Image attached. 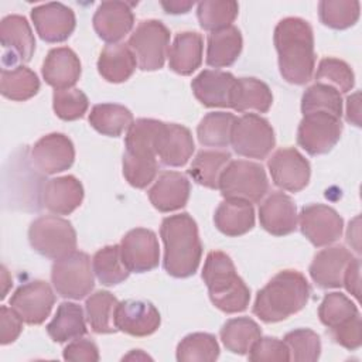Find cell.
I'll list each match as a JSON object with an SVG mask.
<instances>
[{
	"label": "cell",
	"mask_w": 362,
	"mask_h": 362,
	"mask_svg": "<svg viewBox=\"0 0 362 362\" xmlns=\"http://www.w3.org/2000/svg\"><path fill=\"white\" fill-rule=\"evenodd\" d=\"M117 304V298L112 293L105 290H99L86 298V320L93 332L112 334L117 331L115 324Z\"/></svg>",
	"instance_id": "36"
},
{
	"label": "cell",
	"mask_w": 362,
	"mask_h": 362,
	"mask_svg": "<svg viewBox=\"0 0 362 362\" xmlns=\"http://www.w3.org/2000/svg\"><path fill=\"white\" fill-rule=\"evenodd\" d=\"M236 78L230 72L204 69L191 82L195 98L206 107H230L229 99Z\"/></svg>",
	"instance_id": "24"
},
{
	"label": "cell",
	"mask_w": 362,
	"mask_h": 362,
	"mask_svg": "<svg viewBox=\"0 0 362 362\" xmlns=\"http://www.w3.org/2000/svg\"><path fill=\"white\" fill-rule=\"evenodd\" d=\"M64 359L74 362H96L99 361V351L93 341L86 338H76L65 346Z\"/></svg>",
	"instance_id": "51"
},
{
	"label": "cell",
	"mask_w": 362,
	"mask_h": 362,
	"mask_svg": "<svg viewBox=\"0 0 362 362\" xmlns=\"http://www.w3.org/2000/svg\"><path fill=\"white\" fill-rule=\"evenodd\" d=\"M361 233H359V216H356L352 222H349V228L346 232V240L348 243L359 253L361 252V245H359Z\"/></svg>",
	"instance_id": "56"
},
{
	"label": "cell",
	"mask_w": 362,
	"mask_h": 362,
	"mask_svg": "<svg viewBox=\"0 0 362 362\" xmlns=\"http://www.w3.org/2000/svg\"><path fill=\"white\" fill-rule=\"evenodd\" d=\"M317 82L334 86L339 93H346L354 88L355 76L351 66L338 58H322L318 64Z\"/></svg>",
	"instance_id": "47"
},
{
	"label": "cell",
	"mask_w": 362,
	"mask_h": 362,
	"mask_svg": "<svg viewBox=\"0 0 362 362\" xmlns=\"http://www.w3.org/2000/svg\"><path fill=\"white\" fill-rule=\"evenodd\" d=\"M274 45L279 55V69L288 83L304 85L314 72V34L308 21L286 17L274 28Z\"/></svg>",
	"instance_id": "1"
},
{
	"label": "cell",
	"mask_w": 362,
	"mask_h": 362,
	"mask_svg": "<svg viewBox=\"0 0 362 362\" xmlns=\"http://www.w3.org/2000/svg\"><path fill=\"white\" fill-rule=\"evenodd\" d=\"M92 269L98 280L105 286H116L124 281L130 274V270L122 259L119 245L99 249L92 259Z\"/></svg>",
	"instance_id": "39"
},
{
	"label": "cell",
	"mask_w": 362,
	"mask_h": 362,
	"mask_svg": "<svg viewBox=\"0 0 362 362\" xmlns=\"http://www.w3.org/2000/svg\"><path fill=\"white\" fill-rule=\"evenodd\" d=\"M346 120L355 126H361V93L355 92L346 99Z\"/></svg>",
	"instance_id": "54"
},
{
	"label": "cell",
	"mask_w": 362,
	"mask_h": 362,
	"mask_svg": "<svg viewBox=\"0 0 362 362\" xmlns=\"http://www.w3.org/2000/svg\"><path fill=\"white\" fill-rule=\"evenodd\" d=\"M341 117L327 112L304 115L297 130V143L311 156L325 154L339 141Z\"/></svg>",
	"instance_id": "11"
},
{
	"label": "cell",
	"mask_w": 362,
	"mask_h": 362,
	"mask_svg": "<svg viewBox=\"0 0 362 362\" xmlns=\"http://www.w3.org/2000/svg\"><path fill=\"white\" fill-rule=\"evenodd\" d=\"M158 310L144 300H124L117 304L115 314L116 328L132 337H147L160 327Z\"/></svg>",
	"instance_id": "20"
},
{
	"label": "cell",
	"mask_w": 362,
	"mask_h": 362,
	"mask_svg": "<svg viewBox=\"0 0 362 362\" xmlns=\"http://www.w3.org/2000/svg\"><path fill=\"white\" fill-rule=\"evenodd\" d=\"M342 286L355 298H359V294H361V260L358 257H352V260L348 263V266L344 272Z\"/></svg>",
	"instance_id": "53"
},
{
	"label": "cell",
	"mask_w": 362,
	"mask_h": 362,
	"mask_svg": "<svg viewBox=\"0 0 362 362\" xmlns=\"http://www.w3.org/2000/svg\"><path fill=\"white\" fill-rule=\"evenodd\" d=\"M0 41L4 49L11 52V61L28 62L35 49V38L25 17L6 16L0 23Z\"/></svg>",
	"instance_id": "27"
},
{
	"label": "cell",
	"mask_w": 362,
	"mask_h": 362,
	"mask_svg": "<svg viewBox=\"0 0 362 362\" xmlns=\"http://www.w3.org/2000/svg\"><path fill=\"white\" fill-rule=\"evenodd\" d=\"M272 103V90L263 81L256 78H236L229 99V106L233 110H255L259 113H266Z\"/></svg>",
	"instance_id": "30"
},
{
	"label": "cell",
	"mask_w": 362,
	"mask_h": 362,
	"mask_svg": "<svg viewBox=\"0 0 362 362\" xmlns=\"http://www.w3.org/2000/svg\"><path fill=\"white\" fill-rule=\"evenodd\" d=\"M359 7V1L355 0H322L318 4V16L324 25L345 30L358 21Z\"/></svg>",
	"instance_id": "44"
},
{
	"label": "cell",
	"mask_w": 362,
	"mask_h": 362,
	"mask_svg": "<svg viewBox=\"0 0 362 362\" xmlns=\"http://www.w3.org/2000/svg\"><path fill=\"white\" fill-rule=\"evenodd\" d=\"M310 293V284L300 272L283 270L257 291L252 311L263 322H279L301 311Z\"/></svg>",
	"instance_id": "3"
},
{
	"label": "cell",
	"mask_w": 362,
	"mask_h": 362,
	"mask_svg": "<svg viewBox=\"0 0 362 362\" xmlns=\"http://www.w3.org/2000/svg\"><path fill=\"white\" fill-rule=\"evenodd\" d=\"M358 314L356 305L345 294L337 291L325 294L318 307V317L329 329L346 322Z\"/></svg>",
	"instance_id": "45"
},
{
	"label": "cell",
	"mask_w": 362,
	"mask_h": 362,
	"mask_svg": "<svg viewBox=\"0 0 362 362\" xmlns=\"http://www.w3.org/2000/svg\"><path fill=\"white\" fill-rule=\"evenodd\" d=\"M55 296L51 286L44 280H33L20 286L10 298V308L20 320L30 325H38L49 315Z\"/></svg>",
	"instance_id": "12"
},
{
	"label": "cell",
	"mask_w": 362,
	"mask_h": 362,
	"mask_svg": "<svg viewBox=\"0 0 362 362\" xmlns=\"http://www.w3.org/2000/svg\"><path fill=\"white\" fill-rule=\"evenodd\" d=\"M0 90L7 99L24 102L37 95L40 90V79L35 72L27 66H16L13 69L3 68Z\"/></svg>",
	"instance_id": "38"
},
{
	"label": "cell",
	"mask_w": 362,
	"mask_h": 362,
	"mask_svg": "<svg viewBox=\"0 0 362 362\" xmlns=\"http://www.w3.org/2000/svg\"><path fill=\"white\" fill-rule=\"evenodd\" d=\"M132 6L133 3L117 0L100 3L92 20L99 38L107 44H116L129 34L134 24Z\"/></svg>",
	"instance_id": "19"
},
{
	"label": "cell",
	"mask_w": 362,
	"mask_h": 362,
	"mask_svg": "<svg viewBox=\"0 0 362 362\" xmlns=\"http://www.w3.org/2000/svg\"><path fill=\"white\" fill-rule=\"evenodd\" d=\"M303 235L317 247L338 240L342 235L344 221L339 214L324 204H310L298 215Z\"/></svg>",
	"instance_id": "13"
},
{
	"label": "cell",
	"mask_w": 362,
	"mask_h": 362,
	"mask_svg": "<svg viewBox=\"0 0 362 362\" xmlns=\"http://www.w3.org/2000/svg\"><path fill=\"white\" fill-rule=\"evenodd\" d=\"M215 226L226 236H240L255 226V209L243 199L225 198L215 211Z\"/></svg>",
	"instance_id": "29"
},
{
	"label": "cell",
	"mask_w": 362,
	"mask_h": 362,
	"mask_svg": "<svg viewBox=\"0 0 362 362\" xmlns=\"http://www.w3.org/2000/svg\"><path fill=\"white\" fill-rule=\"evenodd\" d=\"M90 126L109 137H119L133 124L132 112L117 103L95 105L89 113Z\"/></svg>",
	"instance_id": "34"
},
{
	"label": "cell",
	"mask_w": 362,
	"mask_h": 362,
	"mask_svg": "<svg viewBox=\"0 0 362 362\" xmlns=\"http://www.w3.org/2000/svg\"><path fill=\"white\" fill-rule=\"evenodd\" d=\"M89 102L81 89H55L52 95V107L62 120L81 119L88 110Z\"/></svg>",
	"instance_id": "48"
},
{
	"label": "cell",
	"mask_w": 362,
	"mask_h": 362,
	"mask_svg": "<svg viewBox=\"0 0 362 362\" xmlns=\"http://www.w3.org/2000/svg\"><path fill=\"white\" fill-rule=\"evenodd\" d=\"M262 337L260 327L249 317H238L226 321L221 328V341L228 351L246 355Z\"/></svg>",
	"instance_id": "35"
},
{
	"label": "cell",
	"mask_w": 362,
	"mask_h": 362,
	"mask_svg": "<svg viewBox=\"0 0 362 362\" xmlns=\"http://www.w3.org/2000/svg\"><path fill=\"white\" fill-rule=\"evenodd\" d=\"M242 34L235 25L212 31L208 35L206 64L212 68L232 65L242 51Z\"/></svg>",
	"instance_id": "32"
},
{
	"label": "cell",
	"mask_w": 362,
	"mask_h": 362,
	"mask_svg": "<svg viewBox=\"0 0 362 362\" xmlns=\"http://www.w3.org/2000/svg\"><path fill=\"white\" fill-rule=\"evenodd\" d=\"M156 154L164 165L182 167L194 153V139L191 132L177 123H161L154 141Z\"/></svg>",
	"instance_id": "18"
},
{
	"label": "cell",
	"mask_w": 362,
	"mask_h": 362,
	"mask_svg": "<svg viewBox=\"0 0 362 362\" xmlns=\"http://www.w3.org/2000/svg\"><path fill=\"white\" fill-rule=\"evenodd\" d=\"M31 18L37 34L47 42H62L75 30V14L62 3H45L31 10Z\"/></svg>",
	"instance_id": "17"
},
{
	"label": "cell",
	"mask_w": 362,
	"mask_h": 362,
	"mask_svg": "<svg viewBox=\"0 0 362 362\" xmlns=\"http://www.w3.org/2000/svg\"><path fill=\"white\" fill-rule=\"evenodd\" d=\"M331 334L335 342L339 344L341 346L349 351L358 349L362 344V324H361L359 314L348 320L346 322L335 328H331Z\"/></svg>",
	"instance_id": "50"
},
{
	"label": "cell",
	"mask_w": 362,
	"mask_h": 362,
	"mask_svg": "<svg viewBox=\"0 0 362 362\" xmlns=\"http://www.w3.org/2000/svg\"><path fill=\"white\" fill-rule=\"evenodd\" d=\"M42 205L57 215H69L83 199V187L74 175L48 180L41 191Z\"/></svg>",
	"instance_id": "25"
},
{
	"label": "cell",
	"mask_w": 362,
	"mask_h": 362,
	"mask_svg": "<svg viewBox=\"0 0 362 362\" xmlns=\"http://www.w3.org/2000/svg\"><path fill=\"white\" fill-rule=\"evenodd\" d=\"M189 181L177 171H164L148 189V199L160 212H171L185 206L189 198Z\"/></svg>",
	"instance_id": "23"
},
{
	"label": "cell",
	"mask_w": 362,
	"mask_h": 362,
	"mask_svg": "<svg viewBox=\"0 0 362 362\" xmlns=\"http://www.w3.org/2000/svg\"><path fill=\"white\" fill-rule=\"evenodd\" d=\"M239 6L232 0H204L198 3L197 16L199 25L206 31H216L232 25L238 17Z\"/></svg>",
	"instance_id": "41"
},
{
	"label": "cell",
	"mask_w": 362,
	"mask_h": 362,
	"mask_svg": "<svg viewBox=\"0 0 362 362\" xmlns=\"http://www.w3.org/2000/svg\"><path fill=\"white\" fill-rule=\"evenodd\" d=\"M218 341L206 332L189 334L177 346V361L180 362H211L218 359Z\"/></svg>",
	"instance_id": "43"
},
{
	"label": "cell",
	"mask_w": 362,
	"mask_h": 362,
	"mask_svg": "<svg viewBox=\"0 0 362 362\" xmlns=\"http://www.w3.org/2000/svg\"><path fill=\"white\" fill-rule=\"evenodd\" d=\"M47 332L55 342H66L86 334L85 315L81 305L75 303H61L52 321L47 325Z\"/></svg>",
	"instance_id": "33"
},
{
	"label": "cell",
	"mask_w": 362,
	"mask_h": 362,
	"mask_svg": "<svg viewBox=\"0 0 362 362\" xmlns=\"http://www.w3.org/2000/svg\"><path fill=\"white\" fill-rule=\"evenodd\" d=\"M194 6L192 1H182V0H170V1H161V7L168 14H180V13H188V10Z\"/></svg>",
	"instance_id": "55"
},
{
	"label": "cell",
	"mask_w": 362,
	"mask_h": 362,
	"mask_svg": "<svg viewBox=\"0 0 362 362\" xmlns=\"http://www.w3.org/2000/svg\"><path fill=\"white\" fill-rule=\"evenodd\" d=\"M274 185L284 191L298 192L308 185L311 168L308 160L296 148L277 150L267 163Z\"/></svg>",
	"instance_id": "14"
},
{
	"label": "cell",
	"mask_w": 362,
	"mask_h": 362,
	"mask_svg": "<svg viewBox=\"0 0 362 362\" xmlns=\"http://www.w3.org/2000/svg\"><path fill=\"white\" fill-rule=\"evenodd\" d=\"M147 361L151 359L148 355H146L143 351L140 349H133L130 354H127L126 356H123V361Z\"/></svg>",
	"instance_id": "57"
},
{
	"label": "cell",
	"mask_w": 362,
	"mask_h": 362,
	"mask_svg": "<svg viewBox=\"0 0 362 362\" xmlns=\"http://www.w3.org/2000/svg\"><path fill=\"white\" fill-rule=\"evenodd\" d=\"M28 240L37 253L52 260H59L76 249V232L72 223L57 215L40 216L31 222Z\"/></svg>",
	"instance_id": "6"
},
{
	"label": "cell",
	"mask_w": 362,
	"mask_h": 362,
	"mask_svg": "<svg viewBox=\"0 0 362 362\" xmlns=\"http://www.w3.org/2000/svg\"><path fill=\"white\" fill-rule=\"evenodd\" d=\"M236 117L228 112H211L198 124L197 136L202 146L226 147L230 144V134Z\"/></svg>",
	"instance_id": "40"
},
{
	"label": "cell",
	"mask_w": 362,
	"mask_h": 362,
	"mask_svg": "<svg viewBox=\"0 0 362 362\" xmlns=\"http://www.w3.org/2000/svg\"><path fill=\"white\" fill-rule=\"evenodd\" d=\"M160 235L164 243L163 266L165 272L178 279L192 276L202 256V243L192 216L182 212L164 218Z\"/></svg>",
	"instance_id": "2"
},
{
	"label": "cell",
	"mask_w": 362,
	"mask_h": 362,
	"mask_svg": "<svg viewBox=\"0 0 362 362\" xmlns=\"http://www.w3.org/2000/svg\"><path fill=\"white\" fill-rule=\"evenodd\" d=\"M230 144L239 156L266 158L276 144L272 124L256 113H246L233 123Z\"/></svg>",
	"instance_id": "10"
},
{
	"label": "cell",
	"mask_w": 362,
	"mask_h": 362,
	"mask_svg": "<svg viewBox=\"0 0 362 362\" xmlns=\"http://www.w3.org/2000/svg\"><path fill=\"white\" fill-rule=\"evenodd\" d=\"M161 123L156 119H137L127 130L123 175L134 188H146L157 175L158 163L154 141Z\"/></svg>",
	"instance_id": "4"
},
{
	"label": "cell",
	"mask_w": 362,
	"mask_h": 362,
	"mask_svg": "<svg viewBox=\"0 0 362 362\" xmlns=\"http://www.w3.org/2000/svg\"><path fill=\"white\" fill-rule=\"evenodd\" d=\"M120 253L130 273H144L156 269L160 262L157 236L146 228L129 230L120 242Z\"/></svg>",
	"instance_id": "15"
},
{
	"label": "cell",
	"mask_w": 362,
	"mask_h": 362,
	"mask_svg": "<svg viewBox=\"0 0 362 362\" xmlns=\"http://www.w3.org/2000/svg\"><path fill=\"white\" fill-rule=\"evenodd\" d=\"M218 188L223 198L259 202L269 189L264 168L253 161L233 160L223 168Z\"/></svg>",
	"instance_id": "7"
},
{
	"label": "cell",
	"mask_w": 362,
	"mask_h": 362,
	"mask_svg": "<svg viewBox=\"0 0 362 362\" xmlns=\"http://www.w3.org/2000/svg\"><path fill=\"white\" fill-rule=\"evenodd\" d=\"M23 329V321L8 307L1 305L0 308V344L7 345L14 342Z\"/></svg>",
	"instance_id": "52"
},
{
	"label": "cell",
	"mask_w": 362,
	"mask_h": 362,
	"mask_svg": "<svg viewBox=\"0 0 362 362\" xmlns=\"http://www.w3.org/2000/svg\"><path fill=\"white\" fill-rule=\"evenodd\" d=\"M249 359L253 362H286L290 361V352L284 341L273 337H260L249 351Z\"/></svg>",
	"instance_id": "49"
},
{
	"label": "cell",
	"mask_w": 362,
	"mask_h": 362,
	"mask_svg": "<svg viewBox=\"0 0 362 362\" xmlns=\"http://www.w3.org/2000/svg\"><path fill=\"white\" fill-rule=\"evenodd\" d=\"M137 66L136 57L124 42L107 44L98 59V71L103 79L112 83L127 81Z\"/></svg>",
	"instance_id": "31"
},
{
	"label": "cell",
	"mask_w": 362,
	"mask_h": 362,
	"mask_svg": "<svg viewBox=\"0 0 362 362\" xmlns=\"http://www.w3.org/2000/svg\"><path fill=\"white\" fill-rule=\"evenodd\" d=\"M202 279L208 287L212 304L223 313L233 314L245 311L250 301V290L238 276L232 259L221 252L212 250L208 253Z\"/></svg>",
	"instance_id": "5"
},
{
	"label": "cell",
	"mask_w": 362,
	"mask_h": 362,
	"mask_svg": "<svg viewBox=\"0 0 362 362\" xmlns=\"http://www.w3.org/2000/svg\"><path fill=\"white\" fill-rule=\"evenodd\" d=\"M168 42L170 31L161 21L144 20L132 33L127 45L141 71H157L164 65Z\"/></svg>",
	"instance_id": "9"
},
{
	"label": "cell",
	"mask_w": 362,
	"mask_h": 362,
	"mask_svg": "<svg viewBox=\"0 0 362 362\" xmlns=\"http://www.w3.org/2000/svg\"><path fill=\"white\" fill-rule=\"evenodd\" d=\"M352 257V253L344 246H331L320 250L310 264L313 281L321 288L341 287L344 272Z\"/></svg>",
	"instance_id": "22"
},
{
	"label": "cell",
	"mask_w": 362,
	"mask_h": 362,
	"mask_svg": "<svg viewBox=\"0 0 362 362\" xmlns=\"http://www.w3.org/2000/svg\"><path fill=\"white\" fill-rule=\"evenodd\" d=\"M301 110L304 115L313 112H327L341 117L342 98L341 93L331 85L317 82L305 89L301 99Z\"/></svg>",
	"instance_id": "42"
},
{
	"label": "cell",
	"mask_w": 362,
	"mask_h": 362,
	"mask_svg": "<svg viewBox=\"0 0 362 362\" xmlns=\"http://www.w3.org/2000/svg\"><path fill=\"white\" fill-rule=\"evenodd\" d=\"M51 281L55 291L64 298L81 300L86 297L95 286L90 257L85 252L75 250L55 260L51 269Z\"/></svg>",
	"instance_id": "8"
},
{
	"label": "cell",
	"mask_w": 362,
	"mask_h": 362,
	"mask_svg": "<svg viewBox=\"0 0 362 362\" xmlns=\"http://www.w3.org/2000/svg\"><path fill=\"white\" fill-rule=\"evenodd\" d=\"M283 341L288 348L290 361L313 362L320 358L321 341L317 332H314L313 329L298 328L290 331L284 335Z\"/></svg>",
	"instance_id": "46"
},
{
	"label": "cell",
	"mask_w": 362,
	"mask_h": 362,
	"mask_svg": "<svg viewBox=\"0 0 362 362\" xmlns=\"http://www.w3.org/2000/svg\"><path fill=\"white\" fill-rule=\"evenodd\" d=\"M204 41L197 31H182L175 35L168 48V65L180 75H191L202 62Z\"/></svg>",
	"instance_id": "28"
},
{
	"label": "cell",
	"mask_w": 362,
	"mask_h": 362,
	"mask_svg": "<svg viewBox=\"0 0 362 362\" xmlns=\"http://www.w3.org/2000/svg\"><path fill=\"white\" fill-rule=\"evenodd\" d=\"M42 76L55 89H69L81 76V61L68 47L52 48L44 59Z\"/></svg>",
	"instance_id": "26"
},
{
	"label": "cell",
	"mask_w": 362,
	"mask_h": 362,
	"mask_svg": "<svg viewBox=\"0 0 362 362\" xmlns=\"http://www.w3.org/2000/svg\"><path fill=\"white\" fill-rule=\"evenodd\" d=\"M230 154L223 150H202L199 151L188 170L192 180L206 188L216 189L219 177L228 165Z\"/></svg>",
	"instance_id": "37"
},
{
	"label": "cell",
	"mask_w": 362,
	"mask_h": 362,
	"mask_svg": "<svg viewBox=\"0 0 362 362\" xmlns=\"http://www.w3.org/2000/svg\"><path fill=\"white\" fill-rule=\"evenodd\" d=\"M75 160L71 139L62 133H49L41 137L31 150V161L42 174H57L68 170Z\"/></svg>",
	"instance_id": "16"
},
{
	"label": "cell",
	"mask_w": 362,
	"mask_h": 362,
	"mask_svg": "<svg viewBox=\"0 0 362 362\" xmlns=\"http://www.w3.org/2000/svg\"><path fill=\"white\" fill-rule=\"evenodd\" d=\"M1 283H3V291H1V298H4V297H6V294H7L8 286H11V279L8 277L7 269H6L4 266L1 267Z\"/></svg>",
	"instance_id": "58"
},
{
	"label": "cell",
	"mask_w": 362,
	"mask_h": 362,
	"mask_svg": "<svg viewBox=\"0 0 362 362\" xmlns=\"http://www.w3.org/2000/svg\"><path fill=\"white\" fill-rule=\"evenodd\" d=\"M259 221L262 228L274 236L294 232L298 221L294 201L284 192L270 194L259 208Z\"/></svg>",
	"instance_id": "21"
}]
</instances>
